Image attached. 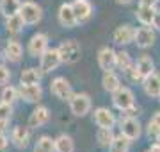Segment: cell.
I'll return each instance as SVG.
<instances>
[{"mask_svg": "<svg viewBox=\"0 0 160 152\" xmlns=\"http://www.w3.org/2000/svg\"><path fill=\"white\" fill-rule=\"evenodd\" d=\"M69 104V111L73 113L75 117H86L91 113V107H92V100H91V95L89 93H84V91H78V93H73L71 99L68 100Z\"/></svg>", "mask_w": 160, "mask_h": 152, "instance_id": "obj_1", "label": "cell"}, {"mask_svg": "<svg viewBox=\"0 0 160 152\" xmlns=\"http://www.w3.org/2000/svg\"><path fill=\"white\" fill-rule=\"evenodd\" d=\"M57 48L61 54V59H62V64H75L82 56V47L77 40H66Z\"/></svg>", "mask_w": 160, "mask_h": 152, "instance_id": "obj_2", "label": "cell"}, {"mask_svg": "<svg viewBox=\"0 0 160 152\" xmlns=\"http://www.w3.org/2000/svg\"><path fill=\"white\" fill-rule=\"evenodd\" d=\"M20 14H22L25 25H38L43 20V7L32 0H25L20 6Z\"/></svg>", "mask_w": 160, "mask_h": 152, "instance_id": "obj_3", "label": "cell"}, {"mask_svg": "<svg viewBox=\"0 0 160 152\" xmlns=\"http://www.w3.org/2000/svg\"><path fill=\"white\" fill-rule=\"evenodd\" d=\"M50 93L53 95L55 99L62 100V102H68L75 91H73V88H71V82H69L66 77L59 75V77H53V79H52V82H50Z\"/></svg>", "mask_w": 160, "mask_h": 152, "instance_id": "obj_4", "label": "cell"}, {"mask_svg": "<svg viewBox=\"0 0 160 152\" xmlns=\"http://www.w3.org/2000/svg\"><path fill=\"white\" fill-rule=\"evenodd\" d=\"M119 131L128 140L135 141L142 136V123L139 122L137 117H121L119 120Z\"/></svg>", "mask_w": 160, "mask_h": 152, "instance_id": "obj_5", "label": "cell"}, {"mask_svg": "<svg viewBox=\"0 0 160 152\" xmlns=\"http://www.w3.org/2000/svg\"><path fill=\"white\" fill-rule=\"evenodd\" d=\"M112 106L118 111H125L132 106H135V93L133 90L128 86H121L119 90H116L112 93Z\"/></svg>", "mask_w": 160, "mask_h": 152, "instance_id": "obj_6", "label": "cell"}, {"mask_svg": "<svg viewBox=\"0 0 160 152\" xmlns=\"http://www.w3.org/2000/svg\"><path fill=\"white\" fill-rule=\"evenodd\" d=\"M61 64H62V59H61L59 48L48 47L45 50V54L39 57V68L43 70V73H52V72H55Z\"/></svg>", "mask_w": 160, "mask_h": 152, "instance_id": "obj_7", "label": "cell"}, {"mask_svg": "<svg viewBox=\"0 0 160 152\" xmlns=\"http://www.w3.org/2000/svg\"><path fill=\"white\" fill-rule=\"evenodd\" d=\"M50 47V38L45 32H36V34L30 36L29 45H27V52H29L30 57H41L45 50Z\"/></svg>", "mask_w": 160, "mask_h": 152, "instance_id": "obj_8", "label": "cell"}, {"mask_svg": "<svg viewBox=\"0 0 160 152\" xmlns=\"http://www.w3.org/2000/svg\"><path fill=\"white\" fill-rule=\"evenodd\" d=\"M20 99L27 104H39L43 100V88L41 84H20L18 86Z\"/></svg>", "mask_w": 160, "mask_h": 152, "instance_id": "obj_9", "label": "cell"}, {"mask_svg": "<svg viewBox=\"0 0 160 152\" xmlns=\"http://www.w3.org/2000/svg\"><path fill=\"white\" fill-rule=\"evenodd\" d=\"M157 41V30L151 27V25H142L135 29V38H133V43L137 45L139 48H149L155 45Z\"/></svg>", "mask_w": 160, "mask_h": 152, "instance_id": "obj_10", "label": "cell"}, {"mask_svg": "<svg viewBox=\"0 0 160 152\" xmlns=\"http://www.w3.org/2000/svg\"><path fill=\"white\" fill-rule=\"evenodd\" d=\"M71 6H73V13L78 25L87 24L92 18V14H94V6L91 4V0H73Z\"/></svg>", "mask_w": 160, "mask_h": 152, "instance_id": "obj_11", "label": "cell"}, {"mask_svg": "<svg viewBox=\"0 0 160 152\" xmlns=\"http://www.w3.org/2000/svg\"><path fill=\"white\" fill-rule=\"evenodd\" d=\"M48 122H50V109L43 104H36V107L29 115L27 125H29L30 129H39V127H43V125H46Z\"/></svg>", "mask_w": 160, "mask_h": 152, "instance_id": "obj_12", "label": "cell"}, {"mask_svg": "<svg viewBox=\"0 0 160 152\" xmlns=\"http://www.w3.org/2000/svg\"><path fill=\"white\" fill-rule=\"evenodd\" d=\"M133 38H135V27L130 24L119 25L112 32V41L116 45H121V47H126V45L133 43Z\"/></svg>", "mask_w": 160, "mask_h": 152, "instance_id": "obj_13", "label": "cell"}, {"mask_svg": "<svg viewBox=\"0 0 160 152\" xmlns=\"http://www.w3.org/2000/svg\"><path fill=\"white\" fill-rule=\"evenodd\" d=\"M57 20H59V25L64 27V29H73V27L78 25L77 18H75L71 2H64V4H61V7H59V11H57Z\"/></svg>", "mask_w": 160, "mask_h": 152, "instance_id": "obj_14", "label": "cell"}, {"mask_svg": "<svg viewBox=\"0 0 160 152\" xmlns=\"http://www.w3.org/2000/svg\"><path fill=\"white\" fill-rule=\"evenodd\" d=\"M92 122L96 123L98 127H107V129H114L116 125V115L112 113V109L109 107H96L92 113Z\"/></svg>", "mask_w": 160, "mask_h": 152, "instance_id": "obj_15", "label": "cell"}, {"mask_svg": "<svg viewBox=\"0 0 160 152\" xmlns=\"http://www.w3.org/2000/svg\"><path fill=\"white\" fill-rule=\"evenodd\" d=\"M11 141L20 150L27 149L30 143V127L29 125H14L11 131Z\"/></svg>", "mask_w": 160, "mask_h": 152, "instance_id": "obj_16", "label": "cell"}, {"mask_svg": "<svg viewBox=\"0 0 160 152\" xmlns=\"http://www.w3.org/2000/svg\"><path fill=\"white\" fill-rule=\"evenodd\" d=\"M141 84H142L144 93L148 97H151V99H158L160 97V73L158 72H153L148 77H144Z\"/></svg>", "mask_w": 160, "mask_h": 152, "instance_id": "obj_17", "label": "cell"}, {"mask_svg": "<svg viewBox=\"0 0 160 152\" xmlns=\"http://www.w3.org/2000/svg\"><path fill=\"white\" fill-rule=\"evenodd\" d=\"M98 66L103 72L114 70L116 66V50L112 47H102L98 50Z\"/></svg>", "mask_w": 160, "mask_h": 152, "instance_id": "obj_18", "label": "cell"}, {"mask_svg": "<svg viewBox=\"0 0 160 152\" xmlns=\"http://www.w3.org/2000/svg\"><path fill=\"white\" fill-rule=\"evenodd\" d=\"M2 54H4L6 61H9V63H12V64L20 63V61L23 59V47H22V43L16 41V40L7 41Z\"/></svg>", "mask_w": 160, "mask_h": 152, "instance_id": "obj_19", "label": "cell"}, {"mask_svg": "<svg viewBox=\"0 0 160 152\" xmlns=\"http://www.w3.org/2000/svg\"><path fill=\"white\" fill-rule=\"evenodd\" d=\"M102 84H103V90H105L107 93H114L116 90H119L121 86H123L119 73H116L114 70H107V72H103Z\"/></svg>", "mask_w": 160, "mask_h": 152, "instance_id": "obj_20", "label": "cell"}, {"mask_svg": "<svg viewBox=\"0 0 160 152\" xmlns=\"http://www.w3.org/2000/svg\"><path fill=\"white\" fill-rule=\"evenodd\" d=\"M43 70L38 68V66H29L22 70L20 73V84H39L41 79H43Z\"/></svg>", "mask_w": 160, "mask_h": 152, "instance_id": "obj_21", "label": "cell"}, {"mask_svg": "<svg viewBox=\"0 0 160 152\" xmlns=\"http://www.w3.org/2000/svg\"><path fill=\"white\" fill-rule=\"evenodd\" d=\"M155 9L153 6H144V4H139L137 9H135V18L141 25H151L153 24V16H155Z\"/></svg>", "mask_w": 160, "mask_h": 152, "instance_id": "obj_22", "label": "cell"}, {"mask_svg": "<svg viewBox=\"0 0 160 152\" xmlns=\"http://www.w3.org/2000/svg\"><path fill=\"white\" fill-rule=\"evenodd\" d=\"M25 27V22H23V18L20 13L16 14H11V16L6 18V30L9 34H20Z\"/></svg>", "mask_w": 160, "mask_h": 152, "instance_id": "obj_23", "label": "cell"}, {"mask_svg": "<svg viewBox=\"0 0 160 152\" xmlns=\"http://www.w3.org/2000/svg\"><path fill=\"white\" fill-rule=\"evenodd\" d=\"M132 145V140H128L125 134H116L112 143L109 145V152H128Z\"/></svg>", "mask_w": 160, "mask_h": 152, "instance_id": "obj_24", "label": "cell"}, {"mask_svg": "<svg viewBox=\"0 0 160 152\" xmlns=\"http://www.w3.org/2000/svg\"><path fill=\"white\" fill-rule=\"evenodd\" d=\"M55 152H75V140L69 134H59L55 138Z\"/></svg>", "mask_w": 160, "mask_h": 152, "instance_id": "obj_25", "label": "cell"}, {"mask_svg": "<svg viewBox=\"0 0 160 152\" xmlns=\"http://www.w3.org/2000/svg\"><path fill=\"white\" fill-rule=\"evenodd\" d=\"M34 152H55V138L43 134L34 143Z\"/></svg>", "mask_w": 160, "mask_h": 152, "instance_id": "obj_26", "label": "cell"}, {"mask_svg": "<svg viewBox=\"0 0 160 152\" xmlns=\"http://www.w3.org/2000/svg\"><path fill=\"white\" fill-rule=\"evenodd\" d=\"M135 66H137V70L141 72V75L144 77H148L149 73H153L155 72V61L149 56H141V57L135 61Z\"/></svg>", "mask_w": 160, "mask_h": 152, "instance_id": "obj_27", "label": "cell"}, {"mask_svg": "<svg viewBox=\"0 0 160 152\" xmlns=\"http://www.w3.org/2000/svg\"><path fill=\"white\" fill-rule=\"evenodd\" d=\"M132 64H133V59H132L130 52H126V50H119V52H116V66H114V68H118L121 73H125Z\"/></svg>", "mask_w": 160, "mask_h": 152, "instance_id": "obj_28", "label": "cell"}, {"mask_svg": "<svg viewBox=\"0 0 160 152\" xmlns=\"http://www.w3.org/2000/svg\"><path fill=\"white\" fill-rule=\"evenodd\" d=\"M114 131L112 129H107V127H98L96 131V141L98 145L103 147V149H109V145L112 143V140H114Z\"/></svg>", "mask_w": 160, "mask_h": 152, "instance_id": "obj_29", "label": "cell"}, {"mask_svg": "<svg viewBox=\"0 0 160 152\" xmlns=\"http://www.w3.org/2000/svg\"><path fill=\"white\" fill-rule=\"evenodd\" d=\"M20 6H22V0H0V13L7 18L11 14H16L20 11Z\"/></svg>", "mask_w": 160, "mask_h": 152, "instance_id": "obj_30", "label": "cell"}, {"mask_svg": "<svg viewBox=\"0 0 160 152\" xmlns=\"http://www.w3.org/2000/svg\"><path fill=\"white\" fill-rule=\"evenodd\" d=\"M18 99H20V93H18V88H16V86H11V84L2 86V91H0V100H2V102L14 104Z\"/></svg>", "mask_w": 160, "mask_h": 152, "instance_id": "obj_31", "label": "cell"}, {"mask_svg": "<svg viewBox=\"0 0 160 152\" xmlns=\"http://www.w3.org/2000/svg\"><path fill=\"white\" fill-rule=\"evenodd\" d=\"M12 113H14L12 104H9V102H2V100H0V120H7V122H11Z\"/></svg>", "mask_w": 160, "mask_h": 152, "instance_id": "obj_32", "label": "cell"}, {"mask_svg": "<svg viewBox=\"0 0 160 152\" xmlns=\"http://www.w3.org/2000/svg\"><path fill=\"white\" fill-rule=\"evenodd\" d=\"M146 134H148L149 140H160V125H157V123L153 122V120H149L148 125H146Z\"/></svg>", "mask_w": 160, "mask_h": 152, "instance_id": "obj_33", "label": "cell"}, {"mask_svg": "<svg viewBox=\"0 0 160 152\" xmlns=\"http://www.w3.org/2000/svg\"><path fill=\"white\" fill-rule=\"evenodd\" d=\"M123 75L126 77V79H128V81L130 82H142V75H141V72L137 70V66H135V63L132 64L130 68H128V70L125 72V73H123Z\"/></svg>", "mask_w": 160, "mask_h": 152, "instance_id": "obj_34", "label": "cell"}, {"mask_svg": "<svg viewBox=\"0 0 160 152\" xmlns=\"http://www.w3.org/2000/svg\"><path fill=\"white\" fill-rule=\"evenodd\" d=\"M11 81V70L6 66V63L0 64V86H6Z\"/></svg>", "mask_w": 160, "mask_h": 152, "instance_id": "obj_35", "label": "cell"}, {"mask_svg": "<svg viewBox=\"0 0 160 152\" xmlns=\"http://www.w3.org/2000/svg\"><path fill=\"white\" fill-rule=\"evenodd\" d=\"M9 147V138L4 131H0V152H6Z\"/></svg>", "mask_w": 160, "mask_h": 152, "instance_id": "obj_36", "label": "cell"}, {"mask_svg": "<svg viewBox=\"0 0 160 152\" xmlns=\"http://www.w3.org/2000/svg\"><path fill=\"white\" fill-rule=\"evenodd\" d=\"M151 27L160 32V7L155 9V16H153V24H151Z\"/></svg>", "mask_w": 160, "mask_h": 152, "instance_id": "obj_37", "label": "cell"}, {"mask_svg": "<svg viewBox=\"0 0 160 152\" xmlns=\"http://www.w3.org/2000/svg\"><path fill=\"white\" fill-rule=\"evenodd\" d=\"M158 2H160V0H139V4H144V6H153V7H157Z\"/></svg>", "mask_w": 160, "mask_h": 152, "instance_id": "obj_38", "label": "cell"}, {"mask_svg": "<svg viewBox=\"0 0 160 152\" xmlns=\"http://www.w3.org/2000/svg\"><path fill=\"white\" fill-rule=\"evenodd\" d=\"M133 2H135V0H116V4H119V6H130Z\"/></svg>", "mask_w": 160, "mask_h": 152, "instance_id": "obj_39", "label": "cell"}, {"mask_svg": "<svg viewBox=\"0 0 160 152\" xmlns=\"http://www.w3.org/2000/svg\"><path fill=\"white\" fill-rule=\"evenodd\" d=\"M149 120H153V122L157 123V125H160V111H157V113L153 115V117L149 118Z\"/></svg>", "mask_w": 160, "mask_h": 152, "instance_id": "obj_40", "label": "cell"}, {"mask_svg": "<svg viewBox=\"0 0 160 152\" xmlns=\"http://www.w3.org/2000/svg\"><path fill=\"white\" fill-rule=\"evenodd\" d=\"M4 63H6V57H4V54L0 52V64H4Z\"/></svg>", "mask_w": 160, "mask_h": 152, "instance_id": "obj_41", "label": "cell"}, {"mask_svg": "<svg viewBox=\"0 0 160 152\" xmlns=\"http://www.w3.org/2000/svg\"><path fill=\"white\" fill-rule=\"evenodd\" d=\"M144 152H151V150H149V149H148V150H144Z\"/></svg>", "mask_w": 160, "mask_h": 152, "instance_id": "obj_42", "label": "cell"}, {"mask_svg": "<svg viewBox=\"0 0 160 152\" xmlns=\"http://www.w3.org/2000/svg\"><path fill=\"white\" fill-rule=\"evenodd\" d=\"M158 102H160V97H158Z\"/></svg>", "mask_w": 160, "mask_h": 152, "instance_id": "obj_43", "label": "cell"}]
</instances>
